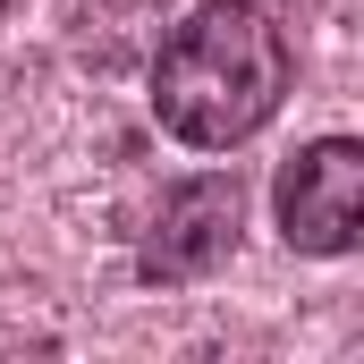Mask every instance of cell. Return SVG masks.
I'll return each instance as SVG.
<instances>
[{
    "mask_svg": "<svg viewBox=\"0 0 364 364\" xmlns=\"http://www.w3.org/2000/svg\"><path fill=\"white\" fill-rule=\"evenodd\" d=\"M0 9H9V0H0Z\"/></svg>",
    "mask_w": 364,
    "mask_h": 364,
    "instance_id": "5b68a950",
    "label": "cell"
},
{
    "mask_svg": "<svg viewBox=\"0 0 364 364\" xmlns=\"http://www.w3.org/2000/svg\"><path fill=\"white\" fill-rule=\"evenodd\" d=\"M170 0H77V60L93 68H136L161 43Z\"/></svg>",
    "mask_w": 364,
    "mask_h": 364,
    "instance_id": "277c9868",
    "label": "cell"
},
{
    "mask_svg": "<svg viewBox=\"0 0 364 364\" xmlns=\"http://www.w3.org/2000/svg\"><path fill=\"white\" fill-rule=\"evenodd\" d=\"M288 77L296 60L263 0H203L153 43V119L195 153H237L279 119Z\"/></svg>",
    "mask_w": 364,
    "mask_h": 364,
    "instance_id": "6da1fadb",
    "label": "cell"
},
{
    "mask_svg": "<svg viewBox=\"0 0 364 364\" xmlns=\"http://www.w3.org/2000/svg\"><path fill=\"white\" fill-rule=\"evenodd\" d=\"M237 220H246L237 170L178 178L161 195V212L144 220V237H136V279H144V288H195V279H212L237 255Z\"/></svg>",
    "mask_w": 364,
    "mask_h": 364,
    "instance_id": "7a4b0ae2",
    "label": "cell"
},
{
    "mask_svg": "<svg viewBox=\"0 0 364 364\" xmlns=\"http://www.w3.org/2000/svg\"><path fill=\"white\" fill-rule=\"evenodd\" d=\"M279 237L288 255H356L364 237V144L356 136H314L305 153H288V170L272 186Z\"/></svg>",
    "mask_w": 364,
    "mask_h": 364,
    "instance_id": "3957f363",
    "label": "cell"
}]
</instances>
